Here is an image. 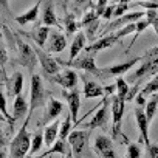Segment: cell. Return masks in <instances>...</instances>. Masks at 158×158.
<instances>
[{
    "label": "cell",
    "instance_id": "cell-1",
    "mask_svg": "<svg viewBox=\"0 0 158 158\" xmlns=\"http://www.w3.org/2000/svg\"><path fill=\"white\" fill-rule=\"evenodd\" d=\"M144 59H143V64L127 76V82L133 84V89H130V93L127 96V101L133 99L138 93V89H139V84L141 81L147 77H153L155 74H158V47H153L150 48L149 51H146L144 54Z\"/></svg>",
    "mask_w": 158,
    "mask_h": 158
},
{
    "label": "cell",
    "instance_id": "cell-2",
    "mask_svg": "<svg viewBox=\"0 0 158 158\" xmlns=\"http://www.w3.org/2000/svg\"><path fill=\"white\" fill-rule=\"evenodd\" d=\"M31 118H27L25 124L20 127V130L17 132V135L13 138L11 146H10V158H25L27 153H30L31 149V135L27 130L28 123Z\"/></svg>",
    "mask_w": 158,
    "mask_h": 158
},
{
    "label": "cell",
    "instance_id": "cell-3",
    "mask_svg": "<svg viewBox=\"0 0 158 158\" xmlns=\"http://www.w3.org/2000/svg\"><path fill=\"white\" fill-rule=\"evenodd\" d=\"M57 62L64 67H74V68H79V70H84L87 73H92L95 76H102L104 71L96 67V62H95V53H85L77 56L76 59L73 60H62V59H57Z\"/></svg>",
    "mask_w": 158,
    "mask_h": 158
},
{
    "label": "cell",
    "instance_id": "cell-4",
    "mask_svg": "<svg viewBox=\"0 0 158 158\" xmlns=\"http://www.w3.org/2000/svg\"><path fill=\"white\" fill-rule=\"evenodd\" d=\"M16 40H17V62L23 67L28 68V71H31V74L34 73V68L37 65V54H36V48H33L30 44L23 42L17 34H16Z\"/></svg>",
    "mask_w": 158,
    "mask_h": 158
},
{
    "label": "cell",
    "instance_id": "cell-5",
    "mask_svg": "<svg viewBox=\"0 0 158 158\" xmlns=\"http://www.w3.org/2000/svg\"><path fill=\"white\" fill-rule=\"evenodd\" d=\"M31 99H30V115L27 118H31L33 112L36 109H39L40 106H44L45 101V89H44V82H42V77L36 73L31 74Z\"/></svg>",
    "mask_w": 158,
    "mask_h": 158
},
{
    "label": "cell",
    "instance_id": "cell-6",
    "mask_svg": "<svg viewBox=\"0 0 158 158\" xmlns=\"http://www.w3.org/2000/svg\"><path fill=\"white\" fill-rule=\"evenodd\" d=\"M124 102H126V99L119 98L118 95L110 96V104H112V138L113 139L121 132V124H123V116H124Z\"/></svg>",
    "mask_w": 158,
    "mask_h": 158
},
{
    "label": "cell",
    "instance_id": "cell-7",
    "mask_svg": "<svg viewBox=\"0 0 158 158\" xmlns=\"http://www.w3.org/2000/svg\"><path fill=\"white\" fill-rule=\"evenodd\" d=\"M36 48V54H37V59H39V64H40V68L44 71L45 76L48 77H54L56 74H59V70H60V64L57 62V59L51 57L48 53H45L40 47H34Z\"/></svg>",
    "mask_w": 158,
    "mask_h": 158
},
{
    "label": "cell",
    "instance_id": "cell-8",
    "mask_svg": "<svg viewBox=\"0 0 158 158\" xmlns=\"http://www.w3.org/2000/svg\"><path fill=\"white\" fill-rule=\"evenodd\" d=\"M146 13H147V11H133V13H126L124 16L116 17L115 20H112V22L106 27L104 33H107V31L115 33V31H118V30H121V28H124V27L130 25V23H136L138 20H141V17H146Z\"/></svg>",
    "mask_w": 158,
    "mask_h": 158
},
{
    "label": "cell",
    "instance_id": "cell-9",
    "mask_svg": "<svg viewBox=\"0 0 158 158\" xmlns=\"http://www.w3.org/2000/svg\"><path fill=\"white\" fill-rule=\"evenodd\" d=\"M89 135L90 132L87 130H73L68 136V143L71 146V152L74 153L76 158H79L82 155V152L87 147V141H89Z\"/></svg>",
    "mask_w": 158,
    "mask_h": 158
},
{
    "label": "cell",
    "instance_id": "cell-10",
    "mask_svg": "<svg viewBox=\"0 0 158 158\" xmlns=\"http://www.w3.org/2000/svg\"><path fill=\"white\" fill-rule=\"evenodd\" d=\"M133 113H135V119H136V126H138V129H139V136H141V143H144V146H146V149L150 146V138H149V126H150V123H149V119H147V116H146V110H144V107H135V110H133Z\"/></svg>",
    "mask_w": 158,
    "mask_h": 158
},
{
    "label": "cell",
    "instance_id": "cell-11",
    "mask_svg": "<svg viewBox=\"0 0 158 158\" xmlns=\"http://www.w3.org/2000/svg\"><path fill=\"white\" fill-rule=\"evenodd\" d=\"M51 81L56 82V84H59L64 90H73V89H76V85L79 82V77H77V74H76L74 70L65 68L62 73H59L54 77H51Z\"/></svg>",
    "mask_w": 158,
    "mask_h": 158
},
{
    "label": "cell",
    "instance_id": "cell-12",
    "mask_svg": "<svg viewBox=\"0 0 158 158\" xmlns=\"http://www.w3.org/2000/svg\"><path fill=\"white\" fill-rule=\"evenodd\" d=\"M109 104H110V96H106L102 99V107L96 110L95 116L87 124V129H96V127H106L107 126V123H109Z\"/></svg>",
    "mask_w": 158,
    "mask_h": 158
},
{
    "label": "cell",
    "instance_id": "cell-13",
    "mask_svg": "<svg viewBox=\"0 0 158 158\" xmlns=\"http://www.w3.org/2000/svg\"><path fill=\"white\" fill-rule=\"evenodd\" d=\"M95 150L99 155V158H116L113 150V141L112 138L106 135H99L95 139Z\"/></svg>",
    "mask_w": 158,
    "mask_h": 158
},
{
    "label": "cell",
    "instance_id": "cell-14",
    "mask_svg": "<svg viewBox=\"0 0 158 158\" xmlns=\"http://www.w3.org/2000/svg\"><path fill=\"white\" fill-rule=\"evenodd\" d=\"M144 56H138V57H133V59H129L126 62H121V64H116V65H112V67H106L102 68L104 74H110V76H123L124 73H127L130 68H133L138 62H143Z\"/></svg>",
    "mask_w": 158,
    "mask_h": 158
},
{
    "label": "cell",
    "instance_id": "cell-15",
    "mask_svg": "<svg viewBox=\"0 0 158 158\" xmlns=\"http://www.w3.org/2000/svg\"><path fill=\"white\" fill-rule=\"evenodd\" d=\"M118 40H119V39L116 37V34H115V33H110V34H107V36H102V37L98 39L96 42L87 45L84 51H85V53H95V54H96L98 51H102V50H107V48L113 47Z\"/></svg>",
    "mask_w": 158,
    "mask_h": 158
},
{
    "label": "cell",
    "instance_id": "cell-16",
    "mask_svg": "<svg viewBox=\"0 0 158 158\" xmlns=\"http://www.w3.org/2000/svg\"><path fill=\"white\" fill-rule=\"evenodd\" d=\"M62 93H64V98L67 101L70 115L76 121V118L79 115V109H81V92H79L77 89H73L70 92H62Z\"/></svg>",
    "mask_w": 158,
    "mask_h": 158
},
{
    "label": "cell",
    "instance_id": "cell-17",
    "mask_svg": "<svg viewBox=\"0 0 158 158\" xmlns=\"http://www.w3.org/2000/svg\"><path fill=\"white\" fill-rule=\"evenodd\" d=\"M5 85L6 90L10 92V95H13L14 98L17 95H22V89H23V74L20 71L13 73V76L10 79H5Z\"/></svg>",
    "mask_w": 158,
    "mask_h": 158
},
{
    "label": "cell",
    "instance_id": "cell-18",
    "mask_svg": "<svg viewBox=\"0 0 158 158\" xmlns=\"http://www.w3.org/2000/svg\"><path fill=\"white\" fill-rule=\"evenodd\" d=\"M67 47V39L62 33L59 31H51L50 33V40L47 44V51L50 53H60Z\"/></svg>",
    "mask_w": 158,
    "mask_h": 158
},
{
    "label": "cell",
    "instance_id": "cell-19",
    "mask_svg": "<svg viewBox=\"0 0 158 158\" xmlns=\"http://www.w3.org/2000/svg\"><path fill=\"white\" fill-rule=\"evenodd\" d=\"M40 3L42 0H37V3H34L28 11L19 14L17 17H14V20L19 23V25H27V23H31V22H36L37 17H39V11H40Z\"/></svg>",
    "mask_w": 158,
    "mask_h": 158
},
{
    "label": "cell",
    "instance_id": "cell-20",
    "mask_svg": "<svg viewBox=\"0 0 158 158\" xmlns=\"http://www.w3.org/2000/svg\"><path fill=\"white\" fill-rule=\"evenodd\" d=\"M42 23L45 27H56V28H62L60 22L57 20V16L54 13V6H53V2L48 0L45 8H44V13H42Z\"/></svg>",
    "mask_w": 158,
    "mask_h": 158
},
{
    "label": "cell",
    "instance_id": "cell-21",
    "mask_svg": "<svg viewBox=\"0 0 158 158\" xmlns=\"http://www.w3.org/2000/svg\"><path fill=\"white\" fill-rule=\"evenodd\" d=\"M25 115H30V106L25 99L23 95H17L14 98V102H13V116H14V123L17 119H20L22 116Z\"/></svg>",
    "mask_w": 158,
    "mask_h": 158
},
{
    "label": "cell",
    "instance_id": "cell-22",
    "mask_svg": "<svg viewBox=\"0 0 158 158\" xmlns=\"http://www.w3.org/2000/svg\"><path fill=\"white\" fill-rule=\"evenodd\" d=\"M59 132H60V121L54 119L51 124H47L44 129V139L47 146H53L57 138H59Z\"/></svg>",
    "mask_w": 158,
    "mask_h": 158
},
{
    "label": "cell",
    "instance_id": "cell-23",
    "mask_svg": "<svg viewBox=\"0 0 158 158\" xmlns=\"http://www.w3.org/2000/svg\"><path fill=\"white\" fill-rule=\"evenodd\" d=\"M85 44H87V36L82 31L76 33V36L71 42V47H70V60L76 59L79 56V53H81L82 50H85V47H87Z\"/></svg>",
    "mask_w": 158,
    "mask_h": 158
},
{
    "label": "cell",
    "instance_id": "cell-24",
    "mask_svg": "<svg viewBox=\"0 0 158 158\" xmlns=\"http://www.w3.org/2000/svg\"><path fill=\"white\" fill-rule=\"evenodd\" d=\"M84 98L85 99H92V98H99L102 95H106V90L102 85H99L98 82L95 81H87L85 79V82H84Z\"/></svg>",
    "mask_w": 158,
    "mask_h": 158
},
{
    "label": "cell",
    "instance_id": "cell-25",
    "mask_svg": "<svg viewBox=\"0 0 158 158\" xmlns=\"http://www.w3.org/2000/svg\"><path fill=\"white\" fill-rule=\"evenodd\" d=\"M50 33H51V31H50V27H45V25H44V27H39V28L36 27L34 31H33V33H28L27 36L31 37V39L36 42V45L42 48V47H45V44L48 42Z\"/></svg>",
    "mask_w": 158,
    "mask_h": 158
},
{
    "label": "cell",
    "instance_id": "cell-26",
    "mask_svg": "<svg viewBox=\"0 0 158 158\" xmlns=\"http://www.w3.org/2000/svg\"><path fill=\"white\" fill-rule=\"evenodd\" d=\"M62 110H64V104H62L60 101L54 99V98H50V99H48L47 113H45V118H44V121H45V123H48V121H53V119H56V118H57V116L62 113Z\"/></svg>",
    "mask_w": 158,
    "mask_h": 158
},
{
    "label": "cell",
    "instance_id": "cell-27",
    "mask_svg": "<svg viewBox=\"0 0 158 158\" xmlns=\"http://www.w3.org/2000/svg\"><path fill=\"white\" fill-rule=\"evenodd\" d=\"M68 152H71V146H70L68 139H60V138H57V141L51 146V149L47 150V155L51 158L53 153H64V155H67Z\"/></svg>",
    "mask_w": 158,
    "mask_h": 158
},
{
    "label": "cell",
    "instance_id": "cell-28",
    "mask_svg": "<svg viewBox=\"0 0 158 158\" xmlns=\"http://www.w3.org/2000/svg\"><path fill=\"white\" fill-rule=\"evenodd\" d=\"M81 27H82V23L77 22L71 14H67L65 16V30H67V34L79 33V31H81Z\"/></svg>",
    "mask_w": 158,
    "mask_h": 158
},
{
    "label": "cell",
    "instance_id": "cell-29",
    "mask_svg": "<svg viewBox=\"0 0 158 158\" xmlns=\"http://www.w3.org/2000/svg\"><path fill=\"white\" fill-rule=\"evenodd\" d=\"M129 93H130V89H129V82H127V79H124V77H118L116 79V95L119 96V98H123V99H126L127 101V96H129Z\"/></svg>",
    "mask_w": 158,
    "mask_h": 158
},
{
    "label": "cell",
    "instance_id": "cell-30",
    "mask_svg": "<svg viewBox=\"0 0 158 158\" xmlns=\"http://www.w3.org/2000/svg\"><path fill=\"white\" fill-rule=\"evenodd\" d=\"M71 129H73V118L71 115L68 113L64 119V123L60 124V132H59V138L60 139H68L70 133H71Z\"/></svg>",
    "mask_w": 158,
    "mask_h": 158
},
{
    "label": "cell",
    "instance_id": "cell-31",
    "mask_svg": "<svg viewBox=\"0 0 158 158\" xmlns=\"http://www.w3.org/2000/svg\"><path fill=\"white\" fill-rule=\"evenodd\" d=\"M42 144H45V139H44V130H36V133L33 135V139H31V149H30V153H37L42 147Z\"/></svg>",
    "mask_w": 158,
    "mask_h": 158
},
{
    "label": "cell",
    "instance_id": "cell-32",
    "mask_svg": "<svg viewBox=\"0 0 158 158\" xmlns=\"http://www.w3.org/2000/svg\"><path fill=\"white\" fill-rule=\"evenodd\" d=\"M156 107H158V99H156L155 96L149 98V101H147V104H146V107H144L146 116H147L149 123H152V119H153V116H155V112H156Z\"/></svg>",
    "mask_w": 158,
    "mask_h": 158
},
{
    "label": "cell",
    "instance_id": "cell-33",
    "mask_svg": "<svg viewBox=\"0 0 158 158\" xmlns=\"http://www.w3.org/2000/svg\"><path fill=\"white\" fill-rule=\"evenodd\" d=\"M144 95H153V93H158V74H155L150 81L146 84V87L141 90Z\"/></svg>",
    "mask_w": 158,
    "mask_h": 158
},
{
    "label": "cell",
    "instance_id": "cell-34",
    "mask_svg": "<svg viewBox=\"0 0 158 158\" xmlns=\"http://www.w3.org/2000/svg\"><path fill=\"white\" fill-rule=\"evenodd\" d=\"M132 33H136V23H130V25H127V27L115 31V34H116L118 39H123V37H126V36H129Z\"/></svg>",
    "mask_w": 158,
    "mask_h": 158
},
{
    "label": "cell",
    "instance_id": "cell-35",
    "mask_svg": "<svg viewBox=\"0 0 158 158\" xmlns=\"http://www.w3.org/2000/svg\"><path fill=\"white\" fill-rule=\"evenodd\" d=\"M141 156V146L138 143H132L127 146V158H139Z\"/></svg>",
    "mask_w": 158,
    "mask_h": 158
},
{
    "label": "cell",
    "instance_id": "cell-36",
    "mask_svg": "<svg viewBox=\"0 0 158 158\" xmlns=\"http://www.w3.org/2000/svg\"><path fill=\"white\" fill-rule=\"evenodd\" d=\"M147 27H150V25H149V22H147V19H141V20H138V22H136V33H135V37L132 39V42H130V47L136 42V37H138V36H139V34L147 28ZM130 47H129V48H130Z\"/></svg>",
    "mask_w": 158,
    "mask_h": 158
},
{
    "label": "cell",
    "instance_id": "cell-37",
    "mask_svg": "<svg viewBox=\"0 0 158 158\" xmlns=\"http://www.w3.org/2000/svg\"><path fill=\"white\" fill-rule=\"evenodd\" d=\"M0 109H2V113H3L5 119H8L11 126H14V119H11V118L8 116V113H6V95H5L3 92H2V102H0Z\"/></svg>",
    "mask_w": 158,
    "mask_h": 158
},
{
    "label": "cell",
    "instance_id": "cell-38",
    "mask_svg": "<svg viewBox=\"0 0 158 158\" xmlns=\"http://www.w3.org/2000/svg\"><path fill=\"white\" fill-rule=\"evenodd\" d=\"M127 8H129V3H118V5H116V8H115V14H113V19L124 16V14H126V11H127Z\"/></svg>",
    "mask_w": 158,
    "mask_h": 158
},
{
    "label": "cell",
    "instance_id": "cell-39",
    "mask_svg": "<svg viewBox=\"0 0 158 158\" xmlns=\"http://www.w3.org/2000/svg\"><path fill=\"white\" fill-rule=\"evenodd\" d=\"M107 6H109V5H107V0H98V3H96V6H95L96 14H98V16H102Z\"/></svg>",
    "mask_w": 158,
    "mask_h": 158
},
{
    "label": "cell",
    "instance_id": "cell-40",
    "mask_svg": "<svg viewBox=\"0 0 158 158\" xmlns=\"http://www.w3.org/2000/svg\"><path fill=\"white\" fill-rule=\"evenodd\" d=\"M146 152H147V158H158V146L156 144H150L146 149Z\"/></svg>",
    "mask_w": 158,
    "mask_h": 158
},
{
    "label": "cell",
    "instance_id": "cell-41",
    "mask_svg": "<svg viewBox=\"0 0 158 158\" xmlns=\"http://www.w3.org/2000/svg\"><path fill=\"white\" fill-rule=\"evenodd\" d=\"M115 8H116V5H109V6L106 8L104 14H102L101 17H104L106 20H110V19L113 17V14H115Z\"/></svg>",
    "mask_w": 158,
    "mask_h": 158
},
{
    "label": "cell",
    "instance_id": "cell-42",
    "mask_svg": "<svg viewBox=\"0 0 158 158\" xmlns=\"http://www.w3.org/2000/svg\"><path fill=\"white\" fill-rule=\"evenodd\" d=\"M98 27H99V22H98V20L85 27V28H87V37H89V39H92V37H93V34H95V31L98 30Z\"/></svg>",
    "mask_w": 158,
    "mask_h": 158
},
{
    "label": "cell",
    "instance_id": "cell-43",
    "mask_svg": "<svg viewBox=\"0 0 158 158\" xmlns=\"http://www.w3.org/2000/svg\"><path fill=\"white\" fill-rule=\"evenodd\" d=\"M146 96H147V95H144L143 92H139V93L136 95V106H138V107H146V104H147V101H149Z\"/></svg>",
    "mask_w": 158,
    "mask_h": 158
},
{
    "label": "cell",
    "instance_id": "cell-44",
    "mask_svg": "<svg viewBox=\"0 0 158 158\" xmlns=\"http://www.w3.org/2000/svg\"><path fill=\"white\" fill-rule=\"evenodd\" d=\"M136 5H139L146 10H158V3H155V2H141V0H138Z\"/></svg>",
    "mask_w": 158,
    "mask_h": 158
},
{
    "label": "cell",
    "instance_id": "cell-45",
    "mask_svg": "<svg viewBox=\"0 0 158 158\" xmlns=\"http://www.w3.org/2000/svg\"><path fill=\"white\" fill-rule=\"evenodd\" d=\"M106 90V96H112V95H116V84H112V85H106L104 87Z\"/></svg>",
    "mask_w": 158,
    "mask_h": 158
},
{
    "label": "cell",
    "instance_id": "cell-46",
    "mask_svg": "<svg viewBox=\"0 0 158 158\" xmlns=\"http://www.w3.org/2000/svg\"><path fill=\"white\" fill-rule=\"evenodd\" d=\"M0 3H2L3 8H8V0H0Z\"/></svg>",
    "mask_w": 158,
    "mask_h": 158
},
{
    "label": "cell",
    "instance_id": "cell-47",
    "mask_svg": "<svg viewBox=\"0 0 158 158\" xmlns=\"http://www.w3.org/2000/svg\"><path fill=\"white\" fill-rule=\"evenodd\" d=\"M44 156H47V152H45V153H42L40 156H27V158H44Z\"/></svg>",
    "mask_w": 158,
    "mask_h": 158
},
{
    "label": "cell",
    "instance_id": "cell-48",
    "mask_svg": "<svg viewBox=\"0 0 158 158\" xmlns=\"http://www.w3.org/2000/svg\"><path fill=\"white\" fill-rule=\"evenodd\" d=\"M65 158H73V152H68V153L65 155Z\"/></svg>",
    "mask_w": 158,
    "mask_h": 158
},
{
    "label": "cell",
    "instance_id": "cell-49",
    "mask_svg": "<svg viewBox=\"0 0 158 158\" xmlns=\"http://www.w3.org/2000/svg\"><path fill=\"white\" fill-rule=\"evenodd\" d=\"M74 2H76V3H84L85 0H74Z\"/></svg>",
    "mask_w": 158,
    "mask_h": 158
},
{
    "label": "cell",
    "instance_id": "cell-50",
    "mask_svg": "<svg viewBox=\"0 0 158 158\" xmlns=\"http://www.w3.org/2000/svg\"><path fill=\"white\" fill-rule=\"evenodd\" d=\"M119 3H129V0H119Z\"/></svg>",
    "mask_w": 158,
    "mask_h": 158
},
{
    "label": "cell",
    "instance_id": "cell-51",
    "mask_svg": "<svg viewBox=\"0 0 158 158\" xmlns=\"http://www.w3.org/2000/svg\"><path fill=\"white\" fill-rule=\"evenodd\" d=\"M129 2H132V0H129ZM136 2H138V0H136ZM143 2H152V0H143Z\"/></svg>",
    "mask_w": 158,
    "mask_h": 158
},
{
    "label": "cell",
    "instance_id": "cell-52",
    "mask_svg": "<svg viewBox=\"0 0 158 158\" xmlns=\"http://www.w3.org/2000/svg\"><path fill=\"white\" fill-rule=\"evenodd\" d=\"M152 96H155V98H156V99H158V93H153V95H152Z\"/></svg>",
    "mask_w": 158,
    "mask_h": 158
}]
</instances>
